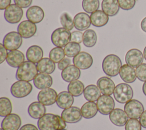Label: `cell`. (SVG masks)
Segmentation results:
<instances>
[{"label":"cell","instance_id":"obj_1","mask_svg":"<svg viewBox=\"0 0 146 130\" xmlns=\"http://www.w3.org/2000/svg\"><path fill=\"white\" fill-rule=\"evenodd\" d=\"M37 125L39 130H60L66 127L62 117L52 113L44 115L38 119Z\"/></svg>","mask_w":146,"mask_h":130},{"label":"cell","instance_id":"obj_2","mask_svg":"<svg viewBox=\"0 0 146 130\" xmlns=\"http://www.w3.org/2000/svg\"><path fill=\"white\" fill-rule=\"evenodd\" d=\"M122 66L120 58L115 54L107 55L102 62V69L103 72L108 76L114 77L119 74Z\"/></svg>","mask_w":146,"mask_h":130},{"label":"cell","instance_id":"obj_3","mask_svg":"<svg viewBox=\"0 0 146 130\" xmlns=\"http://www.w3.org/2000/svg\"><path fill=\"white\" fill-rule=\"evenodd\" d=\"M38 71L35 63L29 60L25 61L18 67L15 76L18 80L30 82L34 79Z\"/></svg>","mask_w":146,"mask_h":130},{"label":"cell","instance_id":"obj_4","mask_svg":"<svg viewBox=\"0 0 146 130\" xmlns=\"http://www.w3.org/2000/svg\"><path fill=\"white\" fill-rule=\"evenodd\" d=\"M113 94L115 99L118 103L124 104L132 99L133 92L129 84L121 83L115 87Z\"/></svg>","mask_w":146,"mask_h":130},{"label":"cell","instance_id":"obj_5","mask_svg":"<svg viewBox=\"0 0 146 130\" xmlns=\"http://www.w3.org/2000/svg\"><path fill=\"white\" fill-rule=\"evenodd\" d=\"M71 32L64 27H59L55 29L52 33L51 40L56 47H65L70 41Z\"/></svg>","mask_w":146,"mask_h":130},{"label":"cell","instance_id":"obj_6","mask_svg":"<svg viewBox=\"0 0 146 130\" xmlns=\"http://www.w3.org/2000/svg\"><path fill=\"white\" fill-rule=\"evenodd\" d=\"M33 90L32 84L27 81L18 80L10 88L11 95L16 98H23L29 95Z\"/></svg>","mask_w":146,"mask_h":130},{"label":"cell","instance_id":"obj_7","mask_svg":"<svg viewBox=\"0 0 146 130\" xmlns=\"http://www.w3.org/2000/svg\"><path fill=\"white\" fill-rule=\"evenodd\" d=\"M124 109L128 117L136 119H139L144 111L143 104L136 99H131L126 103Z\"/></svg>","mask_w":146,"mask_h":130},{"label":"cell","instance_id":"obj_8","mask_svg":"<svg viewBox=\"0 0 146 130\" xmlns=\"http://www.w3.org/2000/svg\"><path fill=\"white\" fill-rule=\"evenodd\" d=\"M22 9L16 4H11L5 10L4 18L9 23L14 24L19 22L23 17Z\"/></svg>","mask_w":146,"mask_h":130},{"label":"cell","instance_id":"obj_9","mask_svg":"<svg viewBox=\"0 0 146 130\" xmlns=\"http://www.w3.org/2000/svg\"><path fill=\"white\" fill-rule=\"evenodd\" d=\"M23 42L21 35L16 31H11L5 35L3 39V44L9 51L18 49Z\"/></svg>","mask_w":146,"mask_h":130},{"label":"cell","instance_id":"obj_10","mask_svg":"<svg viewBox=\"0 0 146 130\" xmlns=\"http://www.w3.org/2000/svg\"><path fill=\"white\" fill-rule=\"evenodd\" d=\"M98 111L102 115H108L115 107V101L111 95H101L97 100Z\"/></svg>","mask_w":146,"mask_h":130},{"label":"cell","instance_id":"obj_11","mask_svg":"<svg viewBox=\"0 0 146 130\" xmlns=\"http://www.w3.org/2000/svg\"><path fill=\"white\" fill-rule=\"evenodd\" d=\"M74 65L81 70H87L91 67L93 63L92 56L88 52L82 51L73 58Z\"/></svg>","mask_w":146,"mask_h":130},{"label":"cell","instance_id":"obj_12","mask_svg":"<svg viewBox=\"0 0 146 130\" xmlns=\"http://www.w3.org/2000/svg\"><path fill=\"white\" fill-rule=\"evenodd\" d=\"M61 117L66 123L72 124L79 122L82 119V115L79 108L71 106L62 111Z\"/></svg>","mask_w":146,"mask_h":130},{"label":"cell","instance_id":"obj_13","mask_svg":"<svg viewBox=\"0 0 146 130\" xmlns=\"http://www.w3.org/2000/svg\"><path fill=\"white\" fill-rule=\"evenodd\" d=\"M57 96V92L55 90L48 88L40 90L38 94L37 99L38 101L43 105L48 106L54 104L56 102Z\"/></svg>","mask_w":146,"mask_h":130},{"label":"cell","instance_id":"obj_14","mask_svg":"<svg viewBox=\"0 0 146 130\" xmlns=\"http://www.w3.org/2000/svg\"><path fill=\"white\" fill-rule=\"evenodd\" d=\"M37 31L35 23L26 20L21 22L17 27L18 32L23 38L27 39L33 36Z\"/></svg>","mask_w":146,"mask_h":130},{"label":"cell","instance_id":"obj_15","mask_svg":"<svg viewBox=\"0 0 146 130\" xmlns=\"http://www.w3.org/2000/svg\"><path fill=\"white\" fill-rule=\"evenodd\" d=\"M21 125V117L16 113H10L7 115L1 123V128L3 130H18Z\"/></svg>","mask_w":146,"mask_h":130},{"label":"cell","instance_id":"obj_16","mask_svg":"<svg viewBox=\"0 0 146 130\" xmlns=\"http://www.w3.org/2000/svg\"><path fill=\"white\" fill-rule=\"evenodd\" d=\"M143 59V54L141 51L136 48H132L128 51L125 56L126 63L133 68H136L142 64Z\"/></svg>","mask_w":146,"mask_h":130},{"label":"cell","instance_id":"obj_17","mask_svg":"<svg viewBox=\"0 0 146 130\" xmlns=\"http://www.w3.org/2000/svg\"><path fill=\"white\" fill-rule=\"evenodd\" d=\"M111 123L115 125L122 127L125 125L128 121V116L124 111L120 108H115L109 115Z\"/></svg>","mask_w":146,"mask_h":130},{"label":"cell","instance_id":"obj_18","mask_svg":"<svg viewBox=\"0 0 146 130\" xmlns=\"http://www.w3.org/2000/svg\"><path fill=\"white\" fill-rule=\"evenodd\" d=\"M97 86L103 95H111L113 94L115 84L113 80L108 77L103 76L97 81Z\"/></svg>","mask_w":146,"mask_h":130},{"label":"cell","instance_id":"obj_19","mask_svg":"<svg viewBox=\"0 0 146 130\" xmlns=\"http://www.w3.org/2000/svg\"><path fill=\"white\" fill-rule=\"evenodd\" d=\"M74 27L79 31L87 30L91 24L90 16L86 13L80 12L76 14L74 18Z\"/></svg>","mask_w":146,"mask_h":130},{"label":"cell","instance_id":"obj_20","mask_svg":"<svg viewBox=\"0 0 146 130\" xmlns=\"http://www.w3.org/2000/svg\"><path fill=\"white\" fill-rule=\"evenodd\" d=\"M27 19L34 23H39L44 18V13L43 9L38 6H32L26 11Z\"/></svg>","mask_w":146,"mask_h":130},{"label":"cell","instance_id":"obj_21","mask_svg":"<svg viewBox=\"0 0 146 130\" xmlns=\"http://www.w3.org/2000/svg\"><path fill=\"white\" fill-rule=\"evenodd\" d=\"M81 72L80 69L75 65H70L62 70L61 76L63 80L66 82H71L78 80L80 76Z\"/></svg>","mask_w":146,"mask_h":130},{"label":"cell","instance_id":"obj_22","mask_svg":"<svg viewBox=\"0 0 146 130\" xmlns=\"http://www.w3.org/2000/svg\"><path fill=\"white\" fill-rule=\"evenodd\" d=\"M33 83L35 87L39 90L50 88L52 84V78L47 74L39 73L36 75Z\"/></svg>","mask_w":146,"mask_h":130},{"label":"cell","instance_id":"obj_23","mask_svg":"<svg viewBox=\"0 0 146 130\" xmlns=\"http://www.w3.org/2000/svg\"><path fill=\"white\" fill-rule=\"evenodd\" d=\"M25 59L24 54L21 51L15 50L8 53L6 62L10 66L17 68L25 62Z\"/></svg>","mask_w":146,"mask_h":130},{"label":"cell","instance_id":"obj_24","mask_svg":"<svg viewBox=\"0 0 146 130\" xmlns=\"http://www.w3.org/2000/svg\"><path fill=\"white\" fill-rule=\"evenodd\" d=\"M119 75L121 79L125 83H132L136 79V70L134 68L127 64H123L119 71Z\"/></svg>","mask_w":146,"mask_h":130},{"label":"cell","instance_id":"obj_25","mask_svg":"<svg viewBox=\"0 0 146 130\" xmlns=\"http://www.w3.org/2000/svg\"><path fill=\"white\" fill-rule=\"evenodd\" d=\"M74 101L73 96L68 91H62L58 95L56 103L60 108L65 109L71 107Z\"/></svg>","mask_w":146,"mask_h":130},{"label":"cell","instance_id":"obj_26","mask_svg":"<svg viewBox=\"0 0 146 130\" xmlns=\"http://www.w3.org/2000/svg\"><path fill=\"white\" fill-rule=\"evenodd\" d=\"M28 113L32 118L39 119L46 114L45 105L39 101H34L31 103L28 107Z\"/></svg>","mask_w":146,"mask_h":130},{"label":"cell","instance_id":"obj_27","mask_svg":"<svg viewBox=\"0 0 146 130\" xmlns=\"http://www.w3.org/2000/svg\"><path fill=\"white\" fill-rule=\"evenodd\" d=\"M102 11L107 15L113 17L119 11L120 6L118 0H103L102 2Z\"/></svg>","mask_w":146,"mask_h":130},{"label":"cell","instance_id":"obj_28","mask_svg":"<svg viewBox=\"0 0 146 130\" xmlns=\"http://www.w3.org/2000/svg\"><path fill=\"white\" fill-rule=\"evenodd\" d=\"M90 19L91 24L97 27H101L105 26L109 21L108 15L102 10H99L91 14Z\"/></svg>","mask_w":146,"mask_h":130},{"label":"cell","instance_id":"obj_29","mask_svg":"<svg viewBox=\"0 0 146 130\" xmlns=\"http://www.w3.org/2000/svg\"><path fill=\"white\" fill-rule=\"evenodd\" d=\"M26 55L29 61L34 63H38L43 58V51L40 46L33 45L28 48Z\"/></svg>","mask_w":146,"mask_h":130},{"label":"cell","instance_id":"obj_30","mask_svg":"<svg viewBox=\"0 0 146 130\" xmlns=\"http://www.w3.org/2000/svg\"><path fill=\"white\" fill-rule=\"evenodd\" d=\"M36 67L40 73L51 74L55 70V64L51 59L44 58L36 64Z\"/></svg>","mask_w":146,"mask_h":130},{"label":"cell","instance_id":"obj_31","mask_svg":"<svg viewBox=\"0 0 146 130\" xmlns=\"http://www.w3.org/2000/svg\"><path fill=\"white\" fill-rule=\"evenodd\" d=\"M80 110L82 117L85 119L94 117L98 112L97 104L94 101H88L82 105Z\"/></svg>","mask_w":146,"mask_h":130},{"label":"cell","instance_id":"obj_32","mask_svg":"<svg viewBox=\"0 0 146 130\" xmlns=\"http://www.w3.org/2000/svg\"><path fill=\"white\" fill-rule=\"evenodd\" d=\"M101 92L97 86L90 84L84 90L83 95L84 98L88 101H95L101 96Z\"/></svg>","mask_w":146,"mask_h":130},{"label":"cell","instance_id":"obj_33","mask_svg":"<svg viewBox=\"0 0 146 130\" xmlns=\"http://www.w3.org/2000/svg\"><path fill=\"white\" fill-rule=\"evenodd\" d=\"M84 88V84L78 80L70 82L67 86L68 91L74 97L79 96L83 94Z\"/></svg>","mask_w":146,"mask_h":130},{"label":"cell","instance_id":"obj_34","mask_svg":"<svg viewBox=\"0 0 146 130\" xmlns=\"http://www.w3.org/2000/svg\"><path fill=\"white\" fill-rule=\"evenodd\" d=\"M97 41L96 32L92 29H87L83 33V43L87 47L94 46Z\"/></svg>","mask_w":146,"mask_h":130},{"label":"cell","instance_id":"obj_35","mask_svg":"<svg viewBox=\"0 0 146 130\" xmlns=\"http://www.w3.org/2000/svg\"><path fill=\"white\" fill-rule=\"evenodd\" d=\"M12 104L10 100L6 97L0 98V116L5 117L11 113Z\"/></svg>","mask_w":146,"mask_h":130},{"label":"cell","instance_id":"obj_36","mask_svg":"<svg viewBox=\"0 0 146 130\" xmlns=\"http://www.w3.org/2000/svg\"><path fill=\"white\" fill-rule=\"evenodd\" d=\"M81 50V47L79 43L75 42H69L64 48L65 54L69 58L75 56L78 54Z\"/></svg>","mask_w":146,"mask_h":130},{"label":"cell","instance_id":"obj_37","mask_svg":"<svg viewBox=\"0 0 146 130\" xmlns=\"http://www.w3.org/2000/svg\"><path fill=\"white\" fill-rule=\"evenodd\" d=\"M65 52L62 47H56L53 48L49 52V58L55 63H58L65 57Z\"/></svg>","mask_w":146,"mask_h":130},{"label":"cell","instance_id":"obj_38","mask_svg":"<svg viewBox=\"0 0 146 130\" xmlns=\"http://www.w3.org/2000/svg\"><path fill=\"white\" fill-rule=\"evenodd\" d=\"M82 5L84 11L92 14L98 10L100 3L99 0H83Z\"/></svg>","mask_w":146,"mask_h":130},{"label":"cell","instance_id":"obj_39","mask_svg":"<svg viewBox=\"0 0 146 130\" xmlns=\"http://www.w3.org/2000/svg\"><path fill=\"white\" fill-rule=\"evenodd\" d=\"M60 22L62 26L69 31L72 30L74 27V20L67 13H63L60 15Z\"/></svg>","mask_w":146,"mask_h":130},{"label":"cell","instance_id":"obj_40","mask_svg":"<svg viewBox=\"0 0 146 130\" xmlns=\"http://www.w3.org/2000/svg\"><path fill=\"white\" fill-rule=\"evenodd\" d=\"M125 130H141V125L139 120L136 119H129L125 125Z\"/></svg>","mask_w":146,"mask_h":130},{"label":"cell","instance_id":"obj_41","mask_svg":"<svg viewBox=\"0 0 146 130\" xmlns=\"http://www.w3.org/2000/svg\"><path fill=\"white\" fill-rule=\"evenodd\" d=\"M136 76L141 82H146V63H142L136 68Z\"/></svg>","mask_w":146,"mask_h":130},{"label":"cell","instance_id":"obj_42","mask_svg":"<svg viewBox=\"0 0 146 130\" xmlns=\"http://www.w3.org/2000/svg\"><path fill=\"white\" fill-rule=\"evenodd\" d=\"M120 7L124 10L133 9L136 4V0H118Z\"/></svg>","mask_w":146,"mask_h":130},{"label":"cell","instance_id":"obj_43","mask_svg":"<svg viewBox=\"0 0 146 130\" xmlns=\"http://www.w3.org/2000/svg\"><path fill=\"white\" fill-rule=\"evenodd\" d=\"M83 34L79 31H74L71 33L70 41L77 43H80L83 42Z\"/></svg>","mask_w":146,"mask_h":130},{"label":"cell","instance_id":"obj_44","mask_svg":"<svg viewBox=\"0 0 146 130\" xmlns=\"http://www.w3.org/2000/svg\"><path fill=\"white\" fill-rule=\"evenodd\" d=\"M33 0H14V2L21 8H27L32 3Z\"/></svg>","mask_w":146,"mask_h":130},{"label":"cell","instance_id":"obj_45","mask_svg":"<svg viewBox=\"0 0 146 130\" xmlns=\"http://www.w3.org/2000/svg\"><path fill=\"white\" fill-rule=\"evenodd\" d=\"M0 63H2L5 60H6L8 53L7 50L2 43H0Z\"/></svg>","mask_w":146,"mask_h":130},{"label":"cell","instance_id":"obj_46","mask_svg":"<svg viewBox=\"0 0 146 130\" xmlns=\"http://www.w3.org/2000/svg\"><path fill=\"white\" fill-rule=\"evenodd\" d=\"M71 60L68 58H64L62 60L58 63V68L60 70H63L67 67L70 65Z\"/></svg>","mask_w":146,"mask_h":130},{"label":"cell","instance_id":"obj_47","mask_svg":"<svg viewBox=\"0 0 146 130\" xmlns=\"http://www.w3.org/2000/svg\"><path fill=\"white\" fill-rule=\"evenodd\" d=\"M11 0H0V9L5 10L11 5Z\"/></svg>","mask_w":146,"mask_h":130},{"label":"cell","instance_id":"obj_48","mask_svg":"<svg viewBox=\"0 0 146 130\" xmlns=\"http://www.w3.org/2000/svg\"><path fill=\"white\" fill-rule=\"evenodd\" d=\"M19 130H38V128L32 124H26L23 125Z\"/></svg>","mask_w":146,"mask_h":130},{"label":"cell","instance_id":"obj_49","mask_svg":"<svg viewBox=\"0 0 146 130\" xmlns=\"http://www.w3.org/2000/svg\"><path fill=\"white\" fill-rule=\"evenodd\" d=\"M139 121L141 124V127L146 128V110L143 112V113L140 117Z\"/></svg>","mask_w":146,"mask_h":130},{"label":"cell","instance_id":"obj_50","mask_svg":"<svg viewBox=\"0 0 146 130\" xmlns=\"http://www.w3.org/2000/svg\"><path fill=\"white\" fill-rule=\"evenodd\" d=\"M141 28L142 30L146 32V17L144 18L141 22Z\"/></svg>","mask_w":146,"mask_h":130},{"label":"cell","instance_id":"obj_51","mask_svg":"<svg viewBox=\"0 0 146 130\" xmlns=\"http://www.w3.org/2000/svg\"><path fill=\"white\" fill-rule=\"evenodd\" d=\"M143 92L144 94L146 96V82H145L143 85Z\"/></svg>","mask_w":146,"mask_h":130},{"label":"cell","instance_id":"obj_52","mask_svg":"<svg viewBox=\"0 0 146 130\" xmlns=\"http://www.w3.org/2000/svg\"><path fill=\"white\" fill-rule=\"evenodd\" d=\"M143 55H144V58L146 60V46L145 47L144 49V51H143Z\"/></svg>","mask_w":146,"mask_h":130},{"label":"cell","instance_id":"obj_53","mask_svg":"<svg viewBox=\"0 0 146 130\" xmlns=\"http://www.w3.org/2000/svg\"><path fill=\"white\" fill-rule=\"evenodd\" d=\"M60 130H67V129H60Z\"/></svg>","mask_w":146,"mask_h":130},{"label":"cell","instance_id":"obj_54","mask_svg":"<svg viewBox=\"0 0 146 130\" xmlns=\"http://www.w3.org/2000/svg\"><path fill=\"white\" fill-rule=\"evenodd\" d=\"M0 130H3V129H2V128H1V129H0Z\"/></svg>","mask_w":146,"mask_h":130}]
</instances>
